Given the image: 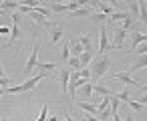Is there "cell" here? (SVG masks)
I'll return each instance as SVG.
<instances>
[{"mask_svg": "<svg viewBox=\"0 0 147 121\" xmlns=\"http://www.w3.org/2000/svg\"><path fill=\"white\" fill-rule=\"evenodd\" d=\"M109 67H111V57H107V55H97L93 61H91V65H89V71H91V83H97L99 85V79L103 77V75H107V71H109Z\"/></svg>", "mask_w": 147, "mask_h": 121, "instance_id": "6da1fadb", "label": "cell"}, {"mask_svg": "<svg viewBox=\"0 0 147 121\" xmlns=\"http://www.w3.org/2000/svg\"><path fill=\"white\" fill-rule=\"evenodd\" d=\"M111 49V43H109V37H107V26H99V57L105 55L107 51Z\"/></svg>", "mask_w": 147, "mask_h": 121, "instance_id": "7a4b0ae2", "label": "cell"}, {"mask_svg": "<svg viewBox=\"0 0 147 121\" xmlns=\"http://www.w3.org/2000/svg\"><path fill=\"white\" fill-rule=\"evenodd\" d=\"M38 49H40V43L34 45V49H32V53H30V57H28V61H26V67H24V73H26V75H32V73H34V67H36V63H38Z\"/></svg>", "mask_w": 147, "mask_h": 121, "instance_id": "3957f363", "label": "cell"}, {"mask_svg": "<svg viewBox=\"0 0 147 121\" xmlns=\"http://www.w3.org/2000/svg\"><path fill=\"white\" fill-rule=\"evenodd\" d=\"M125 37H127V32L121 26H113V43H111V49H121Z\"/></svg>", "mask_w": 147, "mask_h": 121, "instance_id": "277c9868", "label": "cell"}, {"mask_svg": "<svg viewBox=\"0 0 147 121\" xmlns=\"http://www.w3.org/2000/svg\"><path fill=\"white\" fill-rule=\"evenodd\" d=\"M49 30H51V45H57V43L65 37V28H63V24H51Z\"/></svg>", "mask_w": 147, "mask_h": 121, "instance_id": "5b68a950", "label": "cell"}, {"mask_svg": "<svg viewBox=\"0 0 147 121\" xmlns=\"http://www.w3.org/2000/svg\"><path fill=\"white\" fill-rule=\"evenodd\" d=\"M59 81H61V89L63 93L69 91V81H71V69H59Z\"/></svg>", "mask_w": 147, "mask_h": 121, "instance_id": "8992f818", "label": "cell"}, {"mask_svg": "<svg viewBox=\"0 0 147 121\" xmlns=\"http://www.w3.org/2000/svg\"><path fill=\"white\" fill-rule=\"evenodd\" d=\"M111 77H113L115 81H121L125 87H129V85H139V83H137V81H135V79H133L129 73H113Z\"/></svg>", "mask_w": 147, "mask_h": 121, "instance_id": "52a82bcc", "label": "cell"}, {"mask_svg": "<svg viewBox=\"0 0 147 121\" xmlns=\"http://www.w3.org/2000/svg\"><path fill=\"white\" fill-rule=\"evenodd\" d=\"M143 43H147V34H143V32H139V30H135L133 32V37H131V53H135V49L139 47V45H143Z\"/></svg>", "mask_w": 147, "mask_h": 121, "instance_id": "ba28073f", "label": "cell"}, {"mask_svg": "<svg viewBox=\"0 0 147 121\" xmlns=\"http://www.w3.org/2000/svg\"><path fill=\"white\" fill-rule=\"evenodd\" d=\"M79 43H81V47H83L85 53H93V37L91 34H81Z\"/></svg>", "mask_w": 147, "mask_h": 121, "instance_id": "9c48e42d", "label": "cell"}, {"mask_svg": "<svg viewBox=\"0 0 147 121\" xmlns=\"http://www.w3.org/2000/svg\"><path fill=\"white\" fill-rule=\"evenodd\" d=\"M69 51H71V57H77V59L85 53V51H83V47H81V43H79V39H73V41H71Z\"/></svg>", "mask_w": 147, "mask_h": 121, "instance_id": "30bf717a", "label": "cell"}, {"mask_svg": "<svg viewBox=\"0 0 147 121\" xmlns=\"http://www.w3.org/2000/svg\"><path fill=\"white\" fill-rule=\"evenodd\" d=\"M55 69H59L57 63H36V67H34V71L42 73V75H47V73H51V71H55Z\"/></svg>", "mask_w": 147, "mask_h": 121, "instance_id": "8fae6325", "label": "cell"}, {"mask_svg": "<svg viewBox=\"0 0 147 121\" xmlns=\"http://www.w3.org/2000/svg\"><path fill=\"white\" fill-rule=\"evenodd\" d=\"M139 69H147V55H141V57H139V59H137V61L127 69V71H129V73H133V71H139Z\"/></svg>", "mask_w": 147, "mask_h": 121, "instance_id": "7c38bea8", "label": "cell"}, {"mask_svg": "<svg viewBox=\"0 0 147 121\" xmlns=\"http://www.w3.org/2000/svg\"><path fill=\"white\" fill-rule=\"evenodd\" d=\"M79 109H81V111H85V113H89V115H93V117H97V105H95V103L81 101V103H79Z\"/></svg>", "mask_w": 147, "mask_h": 121, "instance_id": "4fadbf2b", "label": "cell"}, {"mask_svg": "<svg viewBox=\"0 0 147 121\" xmlns=\"http://www.w3.org/2000/svg\"><path fill=\"white\" fill-rule=\"evenodd\" d=\"M18 37H20V28H18V24L14 22V24H12V30H10V39H8V43L4 45V49L12 47V45L16 43V39H18Z\"/></svg>", "mask_w": 147, "mask_h": 121, "instance_id": "5bb4252c", "label": "cell"}, {"mask_svg": "<svg viewBox=\"0 0 147 121\" xmlns=\"http://www.w3.org/2000/svg\"><path fill=\"white\" fill-rule=\"evenodd\" d=\"M93 93H97V95H101V97H113V95H115L109 87H103V85H95V87H93Z\"/></svg>", "mask_w": 147, "mask_h": 121, "instance_id": "9a60e30c", "label": "cell"}, {"mask_svg": "<svg viewBox=\"0 0 147 121\" xmlns=\"http://www.w3.org/2000/svg\"><path fill=\"white\" fill-rule=\"evenodd\" d=\"M0 10L6 12V10H18V2H14V0H2L0 2Z\"/></svg>", "mask_w": 147, "mask_h": 121, "instance_id": "2e32d148", "label": "cell"}, {"mask_svg": "<svg viewBox=\"0 0 147 121\" xmlns=\"http://www.w3.org/2000/svg\"><path fill=\"white\" fill-rule=\"evenodd\" d=\"M139 20L147 28V4H145V0H139Z\"/></svg>", "mask_w": 147, "mask_h": 121, "instance_id": "e0dca14e", "label": "cell"}, {"mask_svg": "<svg viewBox=\"0 0 147 121\" xmlns=\"http://www.w3.org/2000/svg\"><path fill=\"white\" fill-rule=\"evenodd\" d=\"M93 59H95V53H83V55L79 57V61H81V69H87V67L91 65Z\"/></svg>", "mask_w": 147, "mask_h": 121, "instance_id": "ac0fdd59", "label": "cell"}, {"mask_svg": "<svg viewBox=\"0 0 147 121\" xmlns=\"http://www.w3.org/2000/svg\"><path fill=\"white\" fill-rule=\"evenodd\" d=\"M91 18H93V22H95L97 26H103V22H107V20H109V16H107V14H103V12H93V14H91Z\"/></svg>", "mask_w": 147, "mask_h": 121, "instance_id": "d6986e66", "label": "cell"}, {"mask_svg": "<svg viewBox=\"0 0 147 121\" xmlns=\"http://www.w3.org/2000/svg\"><path fill=\"white\" fill-rule=\"evenodd\" d=\"M127 12L131 14L133 20H139V2H135V0H133V2H129V10H127Z\"/></svg>", "mask_w": 147, "mask_h": 121, "instance_id": "ffe728a7", "label": "cell"}, {"mask_svg": "<svg viewBox=\"0 0 147 121\" xmlns=\"http://www.w3.org/2000/svg\"><path fill=\"white\" fill-rule=\"evenodd\" d=\"M115 97L121 101V103H129L131 101V97H129V87H125L123 91H119V93H115Z\"/></svg>", "mask_w": 147, "mask_h": 121, "instance_id": "44dd1931", "label": "cell"}, {"mask_svg": "<svg viewBox=\"0 0 147 121\" xmlns=\"http://www.w3.org/2000/svg\"><path fill=\"white\" fill-rule=\"evenodd\" d=\"M135 26H137V24H135V20H133L131 16H127V18L123 20V26H121V28L127 32V30H135Z\"/></svg>", "mask_w": 147, "mask_h": 121, "instance_id": "7402d4cb", "label": "cell"}, {"mask_svg": "<svg viewBox=\"0 0 147 121\" xmlns=\"http://www.w3.org/2000/svg\"><path fill=\"white\" fill-rule=\"evenodd\" d=\"M93 87H95V83L89 81V83H85V85L81 87V93H83L85 97H91V95H93Z\"/></svg>", "mask_w": 147, "mask_h": 121, "instance_id": "603a6c76", "label": "cell"}, {"mask_svg": "<svg viewBox=\"0 0 147 121\" xmlns=\"http://www.w3.org/2000/svg\"><path fill=\"white\" fill-rule=\"evenodd\" d=\"M127 16H131L129 12H113L111 16H109V20H113V22H117V20H125Z\"/></svg>", "mask_w": 147, "mask_h": 121, "instance_id": "cb8c5ba5", "label": "cell"}, {"mask_svg": "<svg viewBox=\"0 0 147 121\" xmlns=\"http://www.w3.org/2000/svg\"><path fill=\"white\" fill-rule=\"evenodd\" d=\"M49 119V103H42V109H40V115L36 121H47Z\"/></svg>", "mask_w": 147, "mask_h": 121, "instance_id": "d4e9b609", "label": "cell"}, {"mask_svg": "<svg viewBox=\"0 0 147 121\" xmlns=\"http://www.w3.org/2000/svg\"><path fill=\"white\" fill-rule=\"evenodd\" d=\"M67 65H69V67H73V71H81V61H79L77 57H71Z\"/></svg>", "mask_w": 147, "mask_h": 121, "instance_id": "484cf974", "label": "cell"}, {"mask_svg": "<svg viewBox=\"0 0 147 121\" xmlns=\"http://www.w3.org/2000/svg\"><path fill=\"white\" fill-rule=\"evenodd\" d=\"M8 87H12V79L10 77H0V89H8Z\"/></svg>", "mask_w": 147, "mask_h": 121, "instance_id": "4316f807", "label": "cell"}, {"mask_svg": "<svg viewBox=\"0 0 147 121\" xmlns=\"http://www.w3.org/2000/svg\"><path fill=\"white\" fill-rule=\"evenodd\" d=\"M61 59H63V63H65V65L69 63V59H71V51H69V43H65V49H63V55H61Z\"/></svg>", "mask_w": 147, "mask_h": 121, "instance_id": "83f0119b", "label": "cell"}, {"mask_svg": "<svg viewBox=\"0 0 147 121\" xmlns=\"http://www.w3.org/2000/svg\"><path fill=\"white\" fill-rule=\"evenodd\" d=\"M119 103H121V101H119V99H117V97L113 95V97H111V105H109L111 113H117V111H119Z\"/></svg>", "mask_w": 147, "mask_h": 121, "instance_id": "f1b7e54d", "label": "cell"}, {"mask_svg": "<svg viewBox=\"0 0 147 121\" xmlns=\"http://www.w3.org/2000/svg\"><path fill=\"white\" fill-rule=\"evenodd\" d=\"M73 14H75V16H89V14H93V12H91V8H89V6H85V8H79V10H75Z\"/></svg>", "mask_w": 147, "mask_h": 121, "instance_id": "f546056e", "label": "cell"}, {"mask_svg": "<svg viewBox=\"0 0 147 121\" xmlns=\"http://www.w3.org/2000/svg\"><path fill=\"white\" fill-rule=\"evenodd\" d=\"M79 75H81V79L91 81V71H89V67H87V69H81V71H79Z\"/></svg>", "mask_w": 147, "mask_h": 121, "instance_id": "4dcf8cb0", "label": "cell"}, {"mask_svg": "<svg viewBox=\"0 0 147 121\" xmlns=\"http://www.w3.org/2000/svg\"><path fill=\"white\" fill-rule=\"evenodd\" d=\"M127 105H129V107H131L133 111H141V109H143V105H141L139 101H129Z\"/></svg>", "mask_w": 147, "mask_h": 121, "instance_id": "1f68e13d", "label": "cell"}, {"mask_svg": "<svg viewBox=\"0 0 147 121\" xmlns=\"http://www.w3.org/2000/svg\"><path fill=\"white\" fill-rule=\"evenodd\" d=\"M135 53H137L139 57H141V55H147V43H145V45H139V47L135 49Z\"/></svg>", "mask_w": 147, "mask_h": 121, "instance_id": "d6a6232c", "label": "cell"}, {"mask_svg": "<svg viewBox=\"0 0 147 121\" xmlns=\"http://www.w3.org/2000/svg\"><path fill=\"white\" fill-rule=\"evenodd\" d=\"M10 18H12V22L20 24V20H22V14H20V12H12V16H10Z\"/></svg>", "mask_w": 147, "mask_h": 121, "instance_id": "836d02e7", "label": "cell"}, {"mask_svg": "<svg viewBox=\"0 0 147 121\" xmlns=\"http://www.w3.org/2000/svg\"><path fill=\"white\" fill-rule=\"evenodd\" d=\"M139 103H141V105H143V107H145V105H147V93H143V97H141V101H139Z\"/></svg>", "mask_w": 147, "mask_h": 121, "instance_id": "e575fe53", "label": "cell"}, {"mask_svg": "<svg viewBox=\"0 0 147 121\" xmlns=\"http://www.w3.org/2000/svg\"><path fill=\"white\" fill-rule=\"evenodd\" d=\"M85 117H87V121H99L97 117H93V115H89V113H85Z\"/></svg>", "mask_w": 147, "mask_h": 121, "instance_id": "d590c367", "label": "cell"}, {"mask_svg": "<svg viewBox=\"0 0 147 121\" xmlns=\"http://www.w3.org/2000/svg\"><path fill=\"white\" fill-rule=\"evenodd\" d=\"M123 121H133V113H127V115H125V119H123Z\"/></svg>", "mask_w": 147, "mask_h": 121, "instance_id": "8d00e7d4", "label": "cell"}, {"mask_svg": "<svg viewBox=\"0 0 147 121\" xmlns=\"http://www.w3.org/2000/svg\"><path fill=\"white\" fill-rule=\"evenodd\" d=\"M49 121H61L59 117H49Z\"/></svg>", "mask_w": 147, "mask_h": 121, "instance_id": "74e56055", "label": "cell"}, {"mask_svg": "<svg viewBox=\"0 0 147 121\" xmlns=\"http://www.w3.org/2000/svg\"><path fill=\"white\" fill-rule=\"evenodd\" d=\"M65 121H75L73 117H69V115H65Z\"/></svg>", "mask_w": 147, "mask_h": 121, "instance_id": "f35d334b", "label": "cell"}, {"mask_svg": "<svg viewBox=\"0 0 147 121\" xmlns=\"http://www.w3.org/2000/svg\"><path fill=\"white\" fill-rule=\"evenodd\" d=\"M0 77H4V69H2V65H0Z\"/></svg>", "mask_w": 147, "mask_h": 121, "instance_id": "ab89813d", "label": "cell"}, {"mask_svg": "<svg viewBox=\"0 0 147 121\" xmlns=\"http://www.w3.org/2000/svg\"><path fill=\"white\" fill-rule=\"evenodd\" d=\"M4 93H6V91H4V89H0V97H2V95H4Z\"/></svg>", "mask_w": 147, "mask_h": 121, "instance_id": "60d3db41", "label": "cell"}, {"mask_svg": "<svg viewBox=\"0 0 147 121\" xmlns=\"http://www.w3.org/2000/svg\"><path fill=\"white\" fill-rule=\"evenodd\" d=\"M0 121H10V119H8V117H2V119H0Z\"/></svg>", "mask_w": 147, "mask_h": 121, "instance_id": "b9f144b4", "label": "cell"}, {"mask_svg": "<svg viewBox=\"0 0 147 121\" xmlns=\"http://www.w3.org/2000/svg\"><path fill=\"white\" fill-rule=\"evenodd\" d=\"M0 16H6V12H2V10H0Z\"/></svg>", "mask_w": 147, "mask_h": 121, "instance_id": "7bdbcfd3", "label": "cell"}, {"mask_svg": "<svg viewBox=\"0 0 147 121\" xmlns=\"http://www.w3.org/2000/svg\"><path fill=\"white\" fill-rule=\"evenodd\" d=\"M145 4H147V0H145Z\"/></svg>", "mask_w": 147, "mask_h": 121, "instance_id": "ee69618b", "label": "cell"}, {"mask_svg": "<svg viewBox=\"0 0 147 121\" xmlns=\"http://www.w3.org/2000/svg\"><path fill=\"white\" fill-rule=\"evenodd\" d=\"M107 121H111V119H107Z\"/></svg>", "mask_w": 147, "mask_h": 121, "instance_id": "f6af8a7d", "label": "cell"}, {"mask_svg": "<svg viewBox=\"0 0 147 121\" xmlns=\"http://www.w3.org/2000/svg\"><path fill=\"white\" fill-rule=\"evenodd\" d=\"M63 121H65V119H63Z\"/></svg>", "mask_w": 147, "mask_h": 121, "instance_id": "bcb514c9", "label": "cell"}]
</instances>
